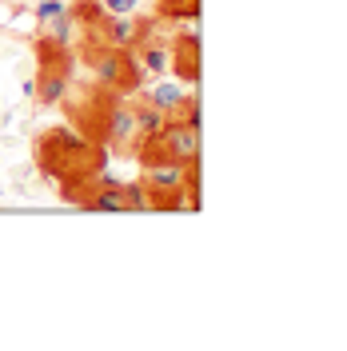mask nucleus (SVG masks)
I'll return each mask as SVG.
<instances>
[{
	"label": "nucleus",
	"mask_w": 347,
	"mask_h": 351,
	"mask_svg": "<svg viewBox=\"0 0 347 351\" xmlns=\"http://www.w3.org/2000/svg\"><path fill=\"white\" fill-rule=\"evenodd\" d=\"M36 21L40 24H48V21H56V16H64L68 12V0H36Z\"/></svg>",
	"instance_id": "f8f14e48"
},
{
	"label": "nucleus",
	"mask_w": 347,
	"mask_h": 351,
	"mask_svg": "<svg viewBox=\"0 0 347 351\" xmlns=\"http://www.w3.org/2000/svg\"><path fill=\"white\" fill-rule=\"evenodd\" d=\"M84 60L96 72V84L112 88V92H124V96H136L144 88V76H148L132 48H112V44H100V40H84Z\"/></svg>",
	"instance_id": "7ed1b4c3"
},
{
	"label": "nucleus",
	"mask_w": 347,
	"mask_h": 351,
	"mask_svg": "<svg viewBox=\"0 0 347 351\" xmlns=\"http://www.w3.org/2000/svg\"><path fill=\"white\" fill-rule=\"evenodd\" d=\"M188 92H192V88L180 84V80H160L156 88H148V92H144V100H148L156 112H164V116H176V112L184 108Z\"/></svg>",
	"instance_id": "423d86ee"
},
{
	"label": "nucleus",
	"mask_w": 347,
	"mask_h": 351,
	"mask_svg": "<svg viewBox=\"0 0 347 351\" xmlns=\"http://www.w3.org/2000/svg\"><path fill=\"white\" fill-rule=\"evenodd\" d=\"M104 156L108 152L92 136H84L80 128H68V124L48 128L36 140V164L52 184H60L68 204H84L88 199L96 176L104 172Z\"/></svg>",
	"instance_id": "f257e3e1"
},
{
	"label": "nucleus",
	"mask_w": 347,
	"mask_h": 351,
	"mask_svg": "<svg viewBox=\"0 0 347 351\" xmlns=\"http://www.w3.org/2000/svg\"><path fill=\"white\" fill-rule=\"evenodd\" d=\"M40 36L44 40H52V44H68V48H72V36H76V21H72V12L40 24Z\"/></svg>",
	"instance_id": "9d476101"
},
{
	"label": "nucleus",
	"mask_w": 347,
	"mask_h": 351,
	"mask_svg": "<svg viewBox=\"0 0 347 351\" xmlns=\"http://www.w3.org/2000/svg\"><path fill=\"white\" fill-rule=\"evenodd\" d=\"M100 4H104L108 16H132V12L140 8V0H100Z\"/></svg>",
	"instance_id": "4468645a"
},
{
	"label": "nucleus",
	"mask_w": 347,
	"mask_h": 351,
	"mask_svg": "<svg viewBox=\"0 0 347 351\" xmlns=\"http://www.w3.org/2000/svg\"><path fill=\"white\" fill-rule=\"evenodd\" d=\"M136 36H140V21L132 12V16H108V21L100 24V32L84 36V40H100V44H112V48H132Z\"/></svg>",
	"instance_id": "39448f33"
},
{
	"label": "nucleus",
	"mask_w": 347,
	"mask_h": 351,
	"mask_svg": "<svg viewBox=\"0 0 347 351\" xmlns=\"http://www.w3.org/2000/svg\"><path fill=\"white\" fill-rule=\"evenodd\" d=\"M140 180H144L148 188H160V192H176V188L188 184V164H172V160H164V164H148Z\"/></svg>",
	"instance_id": "0eeeda50"
},
{
	"label": "nucleus",
	"mask_w": 347,
	"mask_h": 351,
	"mask_svg": "<svg viewBox=\"0 0 347 351\" xmlns=\"http://www.w3.org/2000/svg\"><path fill=\"white\" fill-rule=\"evenodd\" d=\"M124 199H128V212H148V188H144V180L124 184Z\"/></svg>",
	"instance_id": "9b49d317"
},
{
	"label": "nucleus",
	"mask_w": 347,
	"mask_h": 351,
	"mask_svg": "<svg viewBox=\"0 0 347 351\" xmlns=\"http://www.w3.org/2000/svg\"><path fill=\"white\" fill-rule=\"evenodd\" d=\"M156 16L164 24H195L200 0H156Z\"/></svg>",
	"instance_id": "6e6552de"
},
{
	"label": "nucleus",
	"mask_w": 347,
	"mask_h": 351,
	"mask_svg": "<svg viewBox=\"0 0 347 351\" xmlns=\"http://www.w3.org/2000/svg\"><path fill=\"white\" fill-rule=\"evenodd\" d=\"M184 124H192V128H200V96L195 92H188V100H184V108L176 112Z\"/></svg>",
	"instance_id": "ddd939ff"
},
{
	"label": "nucleus",
	"mask_w": 347,
	"mask_h": 351,
	"mask_svg": "<svg viewBox=\"0 0 347 351\" xmlns=\"http://www.w3.org/2000/svg\"><path fill=\"white\" fill-rule=\"evenodd\" d=\"M168 116L164 112H156L148 100H144V92H140V100L132 104V124H136V140H144V136H152V132H160V124H164Z\"/></svg>",
	"instance_id": "1a4fd4ad"
},
{
	"label": "nucleus",
	"mask_w": 347,
	"mask_h": 351,
	"mask_svg": "<svg viewBox=\"0 0 347 351\" xmlns=\"http://www.w3.org/2000/svg\"><path fill=\"white\" fill-rule=\"evenodd\" d=\"M168 68H172L176 80L188 88L200 80V36H195V28L172 32V40H168Z\"/></svg>",
	"instance_id": "20e7f679"
},
{
	"label": "nucleus",
	"mask_w": 347,
	"mask_h": 351,
	"mask_svg": "<svg viewBox=\"0 0 347 351\" xmlns=\"http://www.w3.org/2000/svg\"><path fill=\"white\" fill-rule=\"evenodd\" d=\"M136 160L148 168V164H164V160H172V164H192L200 160V128L192 124H184L180 116H168L160 132L152 136H144V140H136Z\"/></svg>",
	"instance_id": "f03ea898"
}]
</instances>
